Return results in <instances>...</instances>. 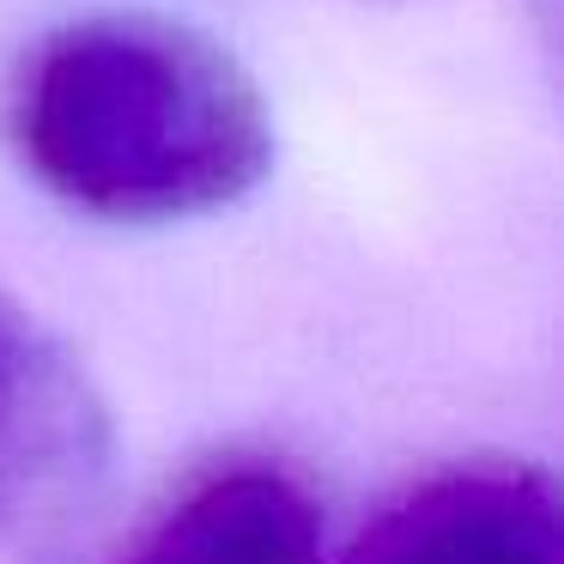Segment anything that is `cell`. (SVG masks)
I'll list each match as a JSON object with an SVG mask.
<instances>
[{
    "label": "cell",
    "instance_id": "6da1fadb",
    "mask_svg": "<svg viewBox=\"0 0 564 564\" xmlns=\"http://www.w3.org/2000/svg\"><path fill=\"white\" fill-rule=\"evenodd\" d=\"M7 128L55 200L116 225L200 219L273 171V116L249 67L164 13L50 31L25 55Z\"/></svg>",
    "mask_w": 564,
    "mask_h": 564
},
{
    "label": "cell",
    "instance_id": "7a4b0ae2",
    "mask_svg": "<svg viewBox=\"0 0 564 564\" xmlns=\"http://www.w3.org/2000/svg\"><path fill=\"white\" fill-rule=\"evenodd\" d=\"M110 419L62 334L0 292V534L50 510L104 462Z\"/></svg>",
    "mask_w": 564,
    "mask_h": 564
},
{
    "label": "cell",
    "instance_id": "3957f363",
    "mask_svg": "<svg viewBox=\"0 0 564 564\" xmlns=\"http://www.w3.org/2000/svg\"><path fill=\"white\" fill-rule=\"evenodd\" d=\"M340 564H564V510L528 467H449L382 503Z\"/></svg>",
    "mask_w": 564,
    "mask_h": 564
},
{
    "label": "cell",
    "instance_id": "277c9868",
    "mask_svg": "<svg viewBox=\"0 0 564 564\" xmlns=\"http://www.w3.org/2000/svg\"><path fill=\"white\" fill-rule=\"evenodd\" d=\"M122 564H322V510L285 467H219L195 479Z\"/></svg>",
    "mask_w": 564,
    "mask_h": 564
}]
</instances>
